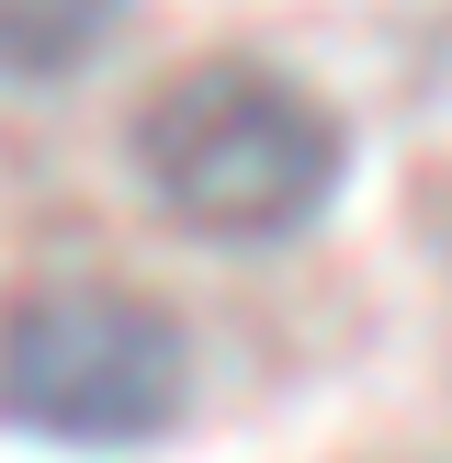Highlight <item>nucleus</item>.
Returning a JSON list of instances; mask_svg holds the SVG:
<instances>
[{
    "mask_svg": "<svg viewBox=\"0 0 452 463\" xmlns=\"http://www.w3.org/2000/svg\"><path fill=\"white\" fill-rule=\"evenodd\" d=\"M339 158H351L339 113L260 57H203L158 80L136 113V170H147L158 215L215 249H271L316 226V203L339 193Z\"/></svg>",
    "mask_w": 452,
    "mask_h": 463,
    "instance_id": "obj_1",
    "label": "nucleus"
},
{
    "mask_svg": "<svg viewBox=\"0 0 452 463\" xmlns=\"http://www.w3.org/2000/svg\"><path fill=\"white\" fill-rule=\"evenodd\" d=\"M193 407V339L113 283H34L0 306V419L68 452H125Z\"/></svg>",
    "mask_w": 452,
    "mask_h": 463,
    "instance_id": "obj_2",
    "label": "nucleus"
},
{
    "mask_svg": "<svg viewBox=\"0 0 452 463\" xmlns=\"http://www.w3.org/2000/svg\"><path fill=\"white\" fill-rule=\"evenodd\" d=\"M113 12L125 0H0V68L12 80H68L113 34Z\"/></svg>",
    "mask_w": 452,
    "mask_h": 463,
    "instance_id": "obj_3",
    "label": "nucleus"
}]
</instances>
